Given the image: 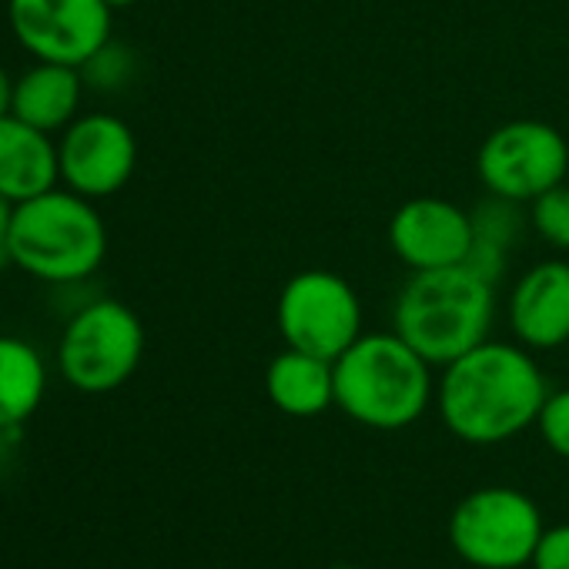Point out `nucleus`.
<instances>
[{
	"mask_svg": "<svg viewBox=\"0 0 569 569\" xmlns=\"http://www.w3.org/2000/svg\"><path fill=\"white\" fill-rule=\"evenodd\" d=\"M546 376L519 342L486 339L442 366L436 406L446 429L469 446H499L536 426L546 402Z\"/></svg>",
	"mask_w": 569,
	"mask_h": 569,
	"instance_id": "nucleus-1",
	"label": "nucleus"
},
{
	"mask_svg": "<svg viewBox=\"0 0 569 569\" xmlns=\"http://www.w3.org/2000/svg\"><path fill=\"white\" fill-rule=\"evenodd\" d=\"M496 322V284L466 264L412 271L392 306V332L432 369L482 346Z\"/></svg>",
	"mask_w": 569,
	"mask_h": 569,
	"instance_id": "nucleus-2",
	"label": "nucleus"
},
{
	"mask_svg": "<svg viewBox=\"0 0 569 569\" xmlns=\"http://www.w3.org/2000/svg\"><path fill=\"white\" fill-rule=\"evenodd\" d=\"M332 369L336 409L376 432L409 429L436 396L432 366L396 332H362Z\"/></svg>",
	"mask_w": 569,
	"mask_h": 569,
	"instance_id": "nucleus-3",
	"label": "nucleus"
},
{
	"mask_svg": "<svg viewBox=\"0 0 569 569\" xmlns=\"http://www.w3.org/2000/svg\"><path fill=\"white\" fill-rule=\"evenodd\" d=\"M11 261L44 284L94 278L108 254V228L94 201L51 188L14 208L8 234Z\"/></svg>",
	"mask_w": 569,
	"mask_h": 569,
	"instance_id": "nucleus-4",
	"label": "nucleus"
},
{
	"mask_svg": "<svg viewBox=\"0 0 569 569\" xmlns=\"http://www.w3.org/2000/svg\"><path fill=\"white\" fill-rule=\"evenodd\" d=\"M144 359V326L118 299H94L64 322L58 369L68 386L88 396L121 389Z\"/></svg>",
	"mask_w": 569,
	"mask_h": 569,
	"instance_id": "nucleus-5",
	"label": "nucleus"
},
{
	"mask_svg": "<svg viewBox=\"0 0 569 569\" xmlns=\"http://www.w3.org/2000/svg\"><path fill=\"white\" fill-rule=\"evenodd\" d=\"M274 322L289 349L336 362L366 329L362 299L352 281L329 268L296 271L281 284Z\"/></svg>",
	"mask_w": 569,
	"mask_h": 569,
	"instance_id": "nucleus-6",
	"label": "nucleus"
},
{
	"mask_svg": "<svg viewBox=\"0 0 569 569\" xmlns=\"http://www.w3.org/2000/svg\"><path fill=\"white\" fill-rule=\"evenodd\" d=\"M542 532L539 506L512 486L476 489L449 516V542L476 569L529 566Z\"/></svg>",
	"mask_w": 569,
	"mask_h": 569,
	"instance_id": "nucleus-7",
	"label": "nucleus"
},
{
	"mask_svg": "<svg viewBox=\"0 0 569 569\" xmlns=\"http://www.w3.org/2000/svg\"><path fill=\"white\" fill-rule=\"evenodd\" d=\"M569 144L566 138L536 118L506 121L486 134L476 154V174L489 194L529 204L542 191L566 181Z\"/></svg>",
	"mask_w": 569,
	"mask_h": 569,
	"instance_id": "nucleus-8",
	"label": "nucleus"
},
{
	"mask_svg": "<svg viewBox=\"0 0 569 569\" xmlns=\"http://www.w3.org/2000/svg\"><path fill=\"white\" fill-rule=\"evenodd\" d=\"M111 18L104 0H8L18 44L38 61L71 68H84L111 41Z\"/></svg>",
	"mask_w": 569,
	"mask_h": 569,
	"instance_id": "nucleus-9",
	"label": "nucleus"
},
{
	"mask_svg": "<svg viewBox=\"0 0 569 569\" xmlns=\"http://www.w3.org/2000/svg\"><path fill=\"white\" fill-rule=\"evenodd\" d=\"M64 188L101 201L118 194L138 168V138L118 114H78L58 141Z\"/></svg>",
	"mask_w": 569,
	"mask_h": 569,
	"instance_id": "nucleus-10",
	"label": "nucleus"
},
{
	"mask_svg": "<svg viewBox=\"0 0 569 569\" xmlns=\"http://www.w3.org/2000/svg\"><path fill=\"white\" fill-rule=\"evenodd\" d=\"M389 248L412 271L462 264L472 248V214L449 198H409L389 218Z\"/></svg>",
	"mask_w": 569,
	"mask_h": 569,
	"instance_id": "nucleus-11",
	"label": "nucleus"
},
{
	"mask_svg": "<svg viewBox=\"0 0 569 569\" xmlns=\"http://www.w3.org/2000/svg\"><path fill=\"white\" fill-rule=\"evenodd\" d=\"M509 329L529 352H552L569 342V261L546 258L526 268L506 302Z\"/></svg>",
	"mask_w": 569,
	"mask_h": 569,
	"instance_id": "nucleus-12",
	"label": "nucleus"
},
{
	"mask_svg": "<svg viewBox=\"0 0 569 569\" xmlns=\"http://www.w3.org/2000/svg\"><path fill=\"white\" fill-rule=\"evenodd\" d=\"M58 181L61 164L51 134L31 128L14 114L0 118V194L21 204L58 188Z\"/></svg>",
	"mask_w": 569,
	"mask_h": 569,
	"instance_id": "nucleus-13",
	"label": "nucleus"
},
{
	"mask_svg": "<svg viewBox=\"0 0 569 569\" xmlns=\"http://www.w3.org/2000/svg\"><path fill=\"white\" fill-rule=\"evenodd\" d=\"M264 392L278 412L316 419L336 406V369L329 359L284 346L264 369Z\"/></svg>",
	"mask_w": 569,
	"mask_h": 569,
	"instance_id": "nucleus-14",
	"label": "nucleus"
},
{
	"mask_svg": "<svg viewBox=\"0 0 569 569\" xmlns=\"http://www.w3.org/2000/svg\"><path fill=\"white\" fill-rule=\"evenodd\" d=\"M84 74L71 64L38 61L14 81V118L28 121L38 131H64L81 108Z\"/></svg>",
	"mask_w": 569,
	"mask_h": 569,
	"instance_id": "nucleus-15",
	"label": "nucleus"
},
{
	"mask_svg": "<svg viewBox=\"0 0 569 569\" xmlns=\"http://www.w3.org/2000/svg\"><path fill=\"white\" fill-rule=\"evenodd\" d=\"M48 366L41 352L18 339L0 336V429H21L44 402Z\"/></svg>",
	"mask_w": 569,
	"mask_h": 569,
	"instance_id": "nucleus-16",
	"label": "nucleus"
},
{
	"mask_svg": "<svg viewBox=\"0 0 569 569\" xmlns=\"http://www.w3.org/2000/svg\"><path fill=\"white\" fill-rule=\"evenodd\" d=\"M472 238L499 244L506 251H512V244L522 234V214H519V201L489 194L486 201H479L472 211Z\"/></svg>",
	"mask_w": 569,
	"mask_h": 569,
	"instance_id": "nucleus-17",
	"label": "nucleus"
},
{
	"mask_svg": "<svg viewBox=\"0 0 569 569\" xmlns=\"http://www.w3.org/2000/svg\"><path fill=\"white\" fill-rule=\"evenodd\" d=\"M529 224L549 248L569 254V184L566 181L542 191L536 201H529Z\"/></svg>",
	"mask_w": 569,
	"mask_h": 569,
	"instance_id": "nucleus-18",
	"label": "nucleus"
},
{
	"mask_svg": "<svg viewBox=\"0 0 569 569\" xmlns=\"http://www.w3.org/2000/svg\"><path fill=\"white\" fill-rule=\"evenodd\" d=\"M81 74H84V84H91V88H98V91H104V94L121 91V88H128V81L134 78V54H131L128 48L108 41V44L81 68Z\"/></svg>",
	"mask_w": 569,
	"mask_h": 569,
	"instance_id": "nucleus-19",
	"label": "nucleus"
},
{
	"mask_svg": "<svg viewBox=\"0 0 569 569\" xmlns=\"http://www.w3.org/2000/svg\"><path fill=\"white\" fill-rule=\"evenodd\" d=\"M536 426H539L542 442L559 459H569V389H559V392H549L546 396Z\"/></svg>",
	"mask_w": 569,
	"mask_h": 569,
	"instance_id": "nucleus-20",
	"label": "nucleus"
},
{
	"mask_svg": "<svg viewBox=\"0 0 569 569\" xmlns=\"http://www.w3.org/2000/svg\"><path fill=\"white\" fill-rule=\"evenodd\" d=\"M529 566L532 569H569V522L542 532Z\"/></svg>",
	"mask_w": 569,
	"mask_h": 569,
	"instance_id": "nucleus-21",
	"label": "nucleus"
},
{
	"mask_svg": "<svg viewBox=\"0 0 569 569\" xmlns=\"http://www.w3.org/2000/svg\"><path fill=\"white\" fill-rule=\"evenodd\" d=\"M11 111H14V78L0 64V118H8Z\"/></svg>",
	"mask_w": 569,
	"mask_h": 569,
	"instance_id": "nucleus-22",
	"label": "nucleus"
},
{
	"mask_svg": "<svg viewBox=\"0 0 569 569\" xmlns=\"http://www.w3.org/2000/svg\"><path fill=\"white\" fill-rule=\"evenodd\" d=\"M14 201L8 194H0V244H8V234H11V221H14Z\"/></svg>",
	"mask_w": 569,
	"mask_h": 569,
	"instance_id": "nucleus-23",
	"label": "nucleus"
},
{
	"mask_svg": "<svg viewBox=\"0 0 569 569\" xmlns=\"http://www.w3.org/2000/svg\"><path fill=\"white\" fill-rule=\"evenodd\" d=\"M104 4H108L111 11H124V8H131V4H138V0H104Z\"/></svg>",
	"mask_w": 569,
	"mask_h": 569,
	"instance_id": "nucleus-24",
	"label": "nucleus"
},
{
	"mask_svg": "<svg viewBox=\"0 0 569 569\" xmlns=\"http://www.w3.org/2000/svg\"><path fill=\"white\" fill-rule=\"evenodd\" d=\"M336 569H352V566H336Z\"/></svg>",
	"mask_w": 569,
	"mask_h": 569,
	"instance_id": "nucleus-25",
	"label": "nucleus"
}]
</instances>
